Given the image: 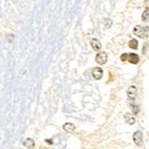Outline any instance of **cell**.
<instances>
[{"label":"cell","instance_id":"1","mask_svg":"<svg viewBox=\"0 0 149 149\" xmlns=\"http://www.w3.org/2000/svg\"><path fill=\"white\" fill-rule=\"evenodd\" d=\"M134 33L140 38H147L148 37V27L143 26H136L134 28Z\"/></svg>","mask_w":149,"mask_h":149},{"label":"cell","instance_id":"9","mask_svg":"<svg viewBox=\"0 0 149 149\" xmlns=\"http://www.w3.org/2000/svg\"><path fill=\"white\" fill-rule=\"evenodd\" d=\"M23 144H24V146L26 147V148H28V149H33V148H35V141H33L32 139L25 140Z\"/></svg>","mask_w":149,"mask_h":149},{"label":"cell","instance_id":"14","mask_svg":"<svg viewBox=\"0 0 149 149\" xmlns=\"http://www.w3.org/2000/svg\"><path fill=\"white\" fill-rule=\"evenodd\" d=\"M147 47H148V45H146V46H144V48H143V53H144V54H145V53H146V54H147V52H146V51H147Z\"/></svg>","mask_w":149,"mask_h":149},{"label":"cell","instance_id":"7","mask_svg":"<svg viewBox=\"0 0 149 149\" xmlns=\"http://www.w3.org/2000/svg\"><path fill=\"white\" fill-rule=\"evenodd\" d=\"M91 46H92V48L95 50V51H98V50H100L102 47L100 41L97 40V39H93V40L91 41Z\"/></svg>","mask_w":149,"mask_h":149},{"label":"cell","instance_id":"13","mask_svg":"<svg viewBox=\"0 0 149 149\" xmlns=\"http://www.w3.org/2000/svg\"><path fill=\"white\" fill-rule=\"evenodd\" d=\"M148 14H149L148 8H146L145 12L143 13V15H142V20L144 21V22H148Z\"/></svg>","mask_w":149,"mask_h":149},{"label":"cell","instance_id":"8","mask_svg":"<svg viewBox=\"0 0 149 149\" xmlns=\"http://www.w3.org/2000/svg\"><path fill=\"white\" fill-rule=\"evenodd\" d=\"M63 128H64L65 132H74V130H75V125L73 124V123H66V124H64Z\"/></svg>","mask_w":149,"mask_h":149},{"label":"cell","instance_id":"2","mask_svg":"<svg viewBox=\"0 0 149 149\" xmlns=\"http://www.w3.org/2000/svg\"><path fill=\"white\" fill-rule=\"evenodd\" d=\"M132 139H134V144L137 146H142V144H143V134L141 132L138 130V132H134V136H132Z\"/></svg>","mask_w":149,"mask_h":149},{"label":"cell","instance_id":"10","mask_svg":"<svg viewBox=\"0 0 149 149\" xmlns=\"http://www.w3.org/2000/svg\"><path fill=\"white\" fill-rule=\"evenodd\" d=\"M124 118H125V121H126V123H128L129 125L134 124V122H136V119H134V118L132 117L130 114H128V113L124 115Z\"/></svg>","mask_w":149,"mask_h":149},{"label":"cell","instance_id":"4","mask_svg":"<svg viewBox=\"0 0 149 149\" xmlns=\"http://www.w3.org/2000/svg\"><path fill=\"white\" fill-rule=\"evenodd\" d=\"M137 93H138V90L137 88L134 87V86H130L127 90V96L130 100H134V98L137 97Z\"/></svg>","mask_w":149,"mask_h":149},{"label":"cell","instance_id":"12","mask_svg":"<svg viewBox=\"0 0 149 149\" xmlns=\"http://www.w3.org/2000/svg\"><path fill=\"white\" fill-rule=\"evenodd\" d=\"M138 41L136 40V39H132V40H130L128 42V46H129V48H132V49H137L138 48Z\"/></svg>","mask_w":149,"mask_h":149},{"label":"cell","instance_id":"11","mask_svg":"<svg viewBox=\"0 0 149 149\" xmlns=\"http://www.w3.org/2000/svg\"><path fill=\"white\" fill-rule=\"evenodd\" d=\"M129 105H130V107H132L134 115L139 114V107H137V105H136V103H134V100H130V102H129Z\"/></svg>","mask_w":149,"mask_h":149},{"label":"cell","instance_id":"15","mask_svg":"<svg viewBox=\"0 0 149 149\" xmlns=\"http://www.w3.org/2000/svg\"><path fill=\"white\" fill-rule=\"evenodd\" d=\"M46 142H48V143H52V141H51V140H46Z\"/></svg>","mask_w":149,"mask_h":149},{"label":"cell","instance_id":"3","mask_svg":"<svg viewBox=\"0 0 149 149\" xmlns=\"http://www.w3.org/2000/svg\"><path fill=\"white\" fill-rule=\"evenodd\" d=\"M107 61V55L105 52H99L96 55V62L99 65H104Z\"/></svg>","mask_w":149,"mask_h":149},{"label":"cell","instance_id":"6","mask_svg":"<svg viewBox=\"0 0 149 149\" xmlns=\"http://www.w3.org/2000/svg\"><path fill=\"white\" fill-rule=\"evenodd\" d=\"M102 75H103V70H102L101 68L97 67V68H95V69H93L92 76L94 77L96 80H99L100 78L102 77Z\"/></svg>","mask_w":149,"mask_h":149},{"label":"cell","instance_id":"5","mask_svg":"<svg viewBox=\"0 0 149 149\" xmlns=\"http://www.w3.org/2000/svg\"><path fill=\"white\" fill-rule=\"evenodd\" d=\"M126 62L132 63V64H138L140 62V57L139 55H137L136 53H127V56H126Z\"/></svg>","mask_w":149,"mask_h":149}]
</instances>
